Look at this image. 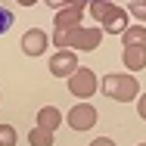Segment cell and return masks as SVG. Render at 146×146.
<instances>
[{
	"mask_svg": "<svg viewBox=\"0 0 146 146\" xmlns=\"http://www.w3.org/2000/svg\"><path fill=\"white\" fill-rule=\"evenodd\" d=\"M87 13L96 19V28L109 31V34H124L131 28V16L124 6L118 3H109V0H96V3H87Z\"/></svg>",
	"mask_w": 146,
	"mask_h": 146,
	"instance_id": "cell-1",
	"label": "cell"
},
{
	"mask_svg": "<svg viewBox=\"0 0 146 146\" xmlns=\"http://www.w3.org/2000/svg\"><path fill=\"white\" fill-rule=\"evenodd\" d=\"M50 44H56L59 50H96L103 44V31L100 28H72V31H53Z\"/></svg>",
	"mask_w": 146,
	"mask_h": 146,
	"instance_id": "cell-2",
	"label": "cell"
},
{
	"mask_svg": "<svg viewBox=\"0 0 146 146\" xmlns=\"http://www.w3.org/2000/svg\"><path fill=\"white\" fill-rule=\"evenodd\" d=\"M100 93L115 100V103H134L140 96V81L134 75H124V72H112L100 81Z\"/></svg>",
	"mask_w": 146,
	"mask_h": 146,
	"instance_id": "cell-3",
	"label": "cell"
},
{
	"mask_svg": "<svg viewBox=\"0 0 146 146\" xmlns=\"http://www.w3.org/2000/svg\"><path fill=\"white\" fill-rule=\"evenodd\" d=\"M100 90V81H96V75H93V68H78L72 78H68V93L72 96H78V100H87Z\"/></svg>",
	"mask_w": 146,
	"mask_h": 146,
	"instance_id": "cell-4",
	"label": "cell"
},
{
	"mask_svg": "<svg viewBox=\"0 0 146 146\" xmlns=\"http://www.w3.org/2000/svg\"><path fill=\"white\" fill-rule=\"evenodd\" d=\"M87 13V3H68V6H59V13L53 16V31H72V28H81V19Z\"/></svg>",
	"mask_w": 146,
	"mask_h": 146,
	"instance_id": "cell-5",
	"label": "cell"
},
{
	"mask_svg": "<svg viewBox=\"0 0 146 146\" xmlns=\"http://www.w3.org/2000/svg\"><path fill=\"white\" fill-rule=\"evenodd\" d=\"M78 68H81V62H78V53L75 50H56L50 56V75H56V78H65L68 81Z\"/></svg>",
	"mask_w": 146,
	"mask_h": 146,
	"instance_id": "cell-6",
	"label": "cell"
},
{
	"mask_svg": "<svg viewBox=\"0 0 146 146\" xmlns=\"http://www.w3.org/2000/svg\"><path fill=\"white\" fill-rule=\"evenodd\" d=\"M96 118H100V112L90 103H78V106H72V112L65 115V121H68L72 131H90L96 124Z\"/></svg>",
	"mask_w": 146,
	"mask_h": 146,
	"instance_id": "cell-7",
	"label": "cell"
},
{
	"mask_svg": "<svg viewBox=\"0 0 146 146\" xmlns=\"http://www.w3.org/2000/svg\"><path fill=\"white\" fill-rule=\"evenodd\" d=\"M50 47V34L44 28H28L22 34V53L25 56H44Z\"/></svg>",
	"mask_w": 146,
	"mask_h": 146,
	"instance_id": "cell-8",
	"label": "cell"
},
{
	"mask_svg": "<svg viewBox=\"0 0 146 146\" xmlns=\"http://www.w3.org/2000/svg\"><path fill=\"white\" fill-rule=\"evenodd\" d=\"M121 62H124L127 72L146 68V47H124V50H121Z\"/></svg>",
	"mask_w": 146,
	"mask_h": 146,
	"instance_id": "cell-9",
	"label": "cell"
},
{
	"mask_svg": "<svg viewBox=\"0 0 146 146\" xmlns=\"http://www.w3.org/2000/svg\"><path fill=\"white\" fill-rule=\"evenodd\" d=\"M59 124H62V112H59L56 106H44V109L37 112V127H40V131H50V134H53Z\"/></svg>",
	"mask_w": 146,
	"mask_h": 146,
	"instance_id": "cell-10",
	"label": "cell"
},
{
	"mask_svg": "<svg viewBox=\"0 0 146 146\" xmlns=\"http://www.w3.org/2000/svg\"><path fill=\"white\" fill-rule=\"evenodd\" d=\"M121 37H124V47H146V25H131Z\"/></svg>",
	"mask_w": 146,
	"mask_h": 146,
	"instance_id": "cell-11",
	"label": "cell"
},
{
	"mask_svg": "<svg viewBox=\"0 0 146 146\" xmlns=\"http://www.w3.org/2000/svg\"><path fill=\"white\" fill-rule=\"evenodd\" d=\"M124 9H127V16H131V19H137L140 25L146 22V0H131Z\"/></svg>",
	"mask_w": 146,
	"mask_h": 146,
	"instance_id": "cell-12",
	"label": "cell"
},
{
	"mask_svg": "<svg viewBox=\"0 0 146 146\" xmlns=\"http://www.w3.org/2000/svg\"><path fill=\"white\" fill-rule=\"evenodd\" d=\"M28 143H31V146H53V134H50V131L34 127V131L28 134Z\"/></svg>",
	"mask_w": 146,
	"mask_h": 146,
	"instance_id": "cell-13",
	"label": "cell"
},
{
	"mask_svg": "<svg viewBox=\"0 0 146 146\" xmlns=\"http://www.w3.org/2000/svg\"><path fill=\"white\" fill-rule=\"evenodd\" d=\"M19 137H16V127L13 124H0V146H16Z\"/></svg>",
	"mask_w": 146,
	"mask_h": 146,
	"instance_id": "cell-14",
	"label": "cell"
},
{
	"mask_svg": "<svg viewBox=\"0 0 146 146\" xmlns=\"http://www.w3.org/2000/svg\"><path fill=\"white\" fill-rule=\"evenodd\" d=\"M13 19H16V16H13L6 6H0V34H6V31L13 28Z\"/></svg>",
	"mask_w": 146,
	"mask_h": 146,
	"instance_id": "cell-15",
	"label": "cell"
},
{
	"mask_svg": "<svg viewBox=\"0 0 146 146\" xmlns=\"http://www.w3.org/2000/svg\"><path fill=\"white\" fill-rule=\"evenodd\" d=\"M137 115L146 121V93H140V96H137Z\"/></svg>",
	"mask_w": 146,
	"mask_h": 146,
	"instance_id": "cell-16",
	"label": "cell"
},
{
	"mask_svg": "<svg viewBox=\"0 0 146 146\" xmlns=\"http://www.w3.org/2000/svg\"><path fill=\"white\" fill-rule=\"evenodd\" d=\"M90 146H115V140H109V137H96V140H90Z\"/></svg>",
	"mask_w": 146,
	"mask_h": 146,
	"instance_id": "cell-17",
	"label": "cell"
},
{
	"mask_svg": "<svg viewBox=\"0 0 146 146\" xmlns=\"http://www.w3.org/2000/svg\"><path fill=\"white\" fill-rule=\"evenodd\" d=\"M137 146H146V143H137Z\"/></svg>",
	"mask_w": 146,
	"mask_h": 146,
	"instance_id": "cell-18",
	"label": "cell"
}]
</instances>
